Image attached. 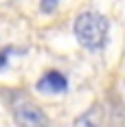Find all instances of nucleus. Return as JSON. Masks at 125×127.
Masks as SVG:
<instances>
[{
	"mask_svg": "<svg viewBox=\"0 0 125 127\" xmlns=\"http://www.w3.org/2000/svg\"><path fill=\"white\" fill-rule=\"evenodd\" d=\"M110 35V22L99 11H83L75 20V37L88 51H99L105 46Z\"/></svg>",
	"mask_w": 125,
	"mask_h": 127,
	"instance_id": "1",
	"label": "nucleus"
},
{
	"mask_svg": "<svg viewBox=\"0 0 125 127\" xmlns=\"http://www.w3.org/2000/svg\"><path fill=\"white\" fill-rule=\"evenodd\" d=\"M13 121L18 127H48V116L26 96H20L13 103Z\"/></svg>",
	"mask_w": 125,
	"mask_h": 127,
	"instance_id": "2",
	"label": "nucleus"
},
{
	"mask_svg": "<svg viewBox=\"0 0 125 127\" xmlns=\"http://www.w3.org/2000/svg\"><path fill=\"white\" fill-rule=\"evenodd\" d=\"M66 88H68V81H66V77L59 70H48L38 81V90L40 92H46V94H59Z\"/></svg>",
	"mask_w": 125,
	"mask_h": 127,
	"instance_id": "3",
	"label": "nucleus"
},
{
	"mask_svg": "<svg viewBox=\"0 0 125 127\" xmlns=\"http://www.w3.org/2000/svg\"><path fill=\"white\" fill-rule=\"evenodd\" d=\"M103 118H105V110L101 103H94L90 105L83 114H79L75 118L73 127H101L103 125Z\"/></svg>",
	"mask_w": 125,
	"mask_h": 127,
	"instance_id": "4",
	"label": "nucleus"
},
{
	"mask_svg": "<svg viewBox=\"0 0 125 127\" xmlns=\"http://www.w3.org/2000/svg\"><path fill=\"white\" fill-rule=\"evenodd\" d=\"M55 7H57V0H42V11L44 13L55 11Z\"/></svg>",
	"mask_w": 125,
	"mask_h": 127,
	"instance_id": "5",
	"label": "nucleus"
}]
</instances>
